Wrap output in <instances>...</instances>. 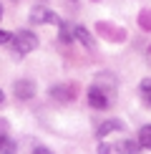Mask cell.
Listing matches in <instances>:
<instances>
[{"mask_svg": "<svg viewBox=\"0 0 151 154\" xmlns=\"http://www.w3.org/2000/svg\"><path fill=\"white\" fill-rule=\"evenodd\" d=\"M13 94H15L18 99L28 101V99H33V96H35V83L28 81V79H20V81H15V86H13Z\"/></svg>", "mask_w": 151, "mask_h": 154, "instance_id": "obj_4", "label": "cell"}, {"mask_svg": "<svg viewBox=\"0 0 151 154\" xmlns=\"http://www.w3.org/2000/svg\"><path fill=\"white\" fill-rule=\"evenodd\" d=\"M46 18H48V10L43 8V5H40V8H35L33 13H30V23H33V25L43 23V20H46Z\"/></svg>", "mask_w": 151, "mask_h": 154, "instance_id": "obj_10", "label": "cell"}, {"mask_svg": "<svg viewBox=\"0 0 151 154\" xmlns=\"http://www.w3.org/2000/svg\"><path fill=\"white\" fill-rule=\"evenodd\" d=\"M50 96L58 101H73L76 96H78V88L73 86V83H61V86H53L50 88Z\"/></svg>", "mask_w": 151, "mask_h": 154, "instance_id": "obj_3", "label": "cell"}, {"mask_svg": "<svg viewBox=\"0 0 151 154\" xmlns=\"http://www.w3.org/2000/svg\"><path fill=\"white\" fill-rule=\"evenodd\" d=\"M71 30H73V38H76V41H81L86 48H93V46H96V43H93V38L88 35V30L83 28V25H73Z\"/></svg>", "mask_w": 151, "mask_h": 154, "instance_id": "obj_6", "label": "cell"}, {"mask_svg": "<svg viewBox=\"0 0 151 154\" xmlns=\"http://www.w3.org/2000/svg\"><path fill=\"white\" fill-rule=\"evenodd\" d=\"M10 41H13V35L5 33V30H0V46H3V43H10Z\"/></svg>", "mask_w": 151, "mask_h": 154, "instance_id": "obj_14", "label": "cell"}, {"mask_svg": "<svg viewBox=\"0 0 151 154\" xmlns=\"http://www.w3.org/2000/svg\"><path fill=\"white\" fill-rule=\"evenodd\" d=\"M58 28H61V41H63V43H68V41H71V33H73V30L68 28V23H61Z\"/></svg>", "mask_w": 151, "mask_h": 154, "instance_id": "obj_11", "label": "cell"}, {"mask_svg": "<svg viewBox=\"0 0 151 154\" xmlns=\"http://www.w3.org/2000/svg\"><path fill=\"white\" fill-rule=\"evenodd\" d=\"M0 18H3V5H0Z\"/></svg>", "mask_w": 151, "mask_h": 154, "instance_id": "obj_18", "label": "cell"}, {"mask_svg": "<svg viewBox=\"0 0 151 154\" xmlns=\"http://www.w3.org/2000/svg\"><path fill=\"white\" fill-rule=\"evenodd\" d=\"M138 149H141V144H138V142H131V139H126V142H121V144L113 146V152H116V154H136Z\"/></svg>", "mask_w": 151, "mask_h": 154, "instance_id": "obj_7", "label": "cell"}, {"mask_svg": "<svg viewBox=\"0 0 151 154\" xmlns=\"http://www.w3.org/2000/svg\"><path fill=\"white\" fill-rule=\"evenodd\" d=\"M38 46V38L35 33H30V30H18L15 35H13V48H15L18 56H25L30 53V51H35Z\"/></svg>", "mask_w": 151, "mask_h": 154, "instance_id": "obj_1", "label": "cell"}, {"mask_svg": "<svg viewBox=\"0 0 151 154\" xmlns=\"http://www.w3.org/2000/svg\"><path fill=\"white\" fill-rule=\"evenodd\" d=\"M118 129H123L121 121H118V119H108V121H103V124L96 129V137H98V139H103L106 134H113V131H118Z\"/></svg>", "mask_w": 151, "mask_h": 154, "instance_id": "obj_5", "label": "cell"}, {"mask_svg": "<svg viewBox=\"0 0 151 154\" xmlns=\"http://www.w3.org/2000/svg\"><path fill=\"white\" fill-rule=\"evenodd\" d=\"M98 154H116V152H113L111 144H101V146H98Z\"/></svg>", "mask_w": 151, "mask_h": 154, "instance_id": "obj_13", "label": "cell"}, {"mask_svg": "<svg viewBox=\"0 0 151 154\" xmlns=\"http://www.w3.org/2000/svg\"><path fill=\"white\" fill-rule=\"evenodd\" d=\"M138 144H141V149H151V124L141 126V131H138Z\"/></svg>", "mask_w": 151, "mask_h": 154, "instance_id": "obj_8", "label": "cell"}, {"mask_svg": "<svg viewBox=\"0 0 151 154\" xmlns=\"http://www.w3.org/2000/svg\"><path fill=\"white\" fill-rule=\"evenodd\" d=\"M88 104L93 109H108L111 104V91L106 94V88L101 86V83H93L91 88H88Z\"/></svg>", "mask_w": 151, "mask_h": 154, "instance_id": "obj_2", "label": "cell"}, {"mask_svg": "<svg viewBox=\"0 0 151 154\" xmlns=\"http://www.w3.org/2000/svg\"><path fill=\"white\" fill-rule=\"evenodd\" d=\"M3 134H8V121L0 119V137H3Z\"/></svg>", "mask_w": 151, "mask_h": 154, "instance_id": "obj_16", "label": "cell"}, {"mask_svg": "<svg viewBox=\"0 0 151 154\" xmlns=\"http://www.w3.org/2000/svg\"><path fill=\"white\" fill-rule=\"evenodd\" d=\"M18 152V146L13 139H8V134H3L0 137V154H15Z\"/></svg>", "mask_w": 151, "mask_h": 154, "instance_id": "obj_9", "label": "cell"}, {"mask_svg": "<svg viewBox=\"0 0 151 154\" xmlns=\"http://www.w3.org/2000/svg\"><path fill=\"white\" fill-rule=\"evenodd\" d=\"M3 99H5V94H3V91H0V104H3Z\"/></svg>", "mask_w": 151, "mask_h": 154, "instance_id": "obj_17", "label": "cell"}, {"mask_svg": "<svg viewBox=\"0 0 151 154\" xmlns=\"http://www.w3.org/2000/svg\"><path fill=\"white\" fill-rule=\"evenodd\" d=\"M141 91L146 94V96H151V79H144L141 81Z\"/></svg>", "mask_w": 151, "mask_h": 154, "instance_id": "obj_12", "label": "cell"}, {"mask_svg": "<svg viewBox=\"0 0 151 154\" xmlns=\"http://www.w3.org/2000/svg\"><path fill=\"white\" fill-rule=\"evenodd\" d=\"M33 154H53V152H50L48 146H40V144H38L35 149H33Z\"/></svg>", "mask_w": 151, "mask_h": 154, "instance_id": "obj_15", "label": "cell"}, {"mask_svg": "<svg viewBox=\"0 0 151 154\" xmlns=\"http://www.w3.org/2000/svg\"><path fill=\"white\" fill-rule=\"evenodd\" d=\"M149 101H151V96H149Z\"/></svg>", "mask_w": 151, "mask_h": 154, "instance_id": "obj_19", "label": "cell"}]
</instances>
